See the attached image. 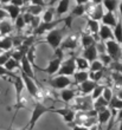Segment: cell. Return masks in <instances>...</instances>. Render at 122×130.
Here are the masks:
<instances>
[{
  "label": "cell",
  "instance_id": "obj_18",
  "mask_svg": "<svg viewBox=\"0 0 122 130\" xmlns=\"http://www.w3.org/2000/svg\"><path fill=\"white\" fill-rule=\"evenodd\" d=\"M117 21L119 19L116 18V15L112 12H107L104 14V17L102 18V25H105V26H108L110 28H115V26L117 25Z\"/></svg>",
  "mask_w": 122,
  "mask_h": 130
},
{
  "label": "cell",
  "instance_id": "obj_2",
  "mask_svg": "<svg viewBox=\"0 0 122 130\" xmlns=\"http://www.w3.org/2000/svg\"><path fill=\"white\" fill-rule=\"evenodd\" d=\"M52 111H53L52 108H49L42 102H36L34 108L32 110V113H31V118L29 121V123H27L29 124V130H33L36 123L43 117V115H45L46 112H52Z\"/></svg>",
  "mask_w": 122,
  "mask_h": 130
},
{
  "label": "cell",
  "instance_id": "obj_13",
  "mask_svg": "<svg viewBox=\"0 0 122 130\" xmlns=\"http://www.w3.org/2000/svg\"><path fill=\"white\" fill-rule=\"evenodd\" d=\"M104 7L102 5V1H97V3H94V7H92L91 12L89 13V17L92 20H102V18L104 17Z\"/></svg>",
  "mask_w": 122,
  "mask_h": 130
},
{
  "label": "cell",
  "instance_id": "obj_8",
  "mask_svg": "<svg viewBox=\"0 0 122 130\" xmlns=\"http://www.w3.org/2000/svg\"><path fill=\"white\" fill-rule=\"evenodd\" d=\"M62 23H65V18H59V19H56V20L51 21V23H42L39 26H38L36 30H33V36H42V34H44L45 32H51L52 30L57 27L59 24Z\"/></svg>",
  "mask_w": 122,
  "mask_h": 130
},
{
  "label": "cell",
  "instance_id": "obj_55",
  "mask_svg": "<svg viewBox=\"0 0 122 130\" xmlns=\"http://www.w3.org/2000/svg\"><path fill=\"white\" fill-rule=\"evenodd\" d=\"M116 96H117V97H119V98L122 101V89H120L119 91H117V95H116Z\"/></svg>",
  "mask_w": 122,
  "mask_h": 130
},
{
  "label": "cell",
  "instance_id": "obj_24",
  "mask_svg": "<svg viewBox=\"0 0 122 130\" xmlns=\"http://www.w3.org/2000/svg\"><path fill=\"white\" fill-rule=\"evenodd\" d=\"M12 30H13V24L10 20L6 19V20L0 23V33H1V37H7L12 32Z\"/></svg>",
  "mask_w": 122,
  "mask_h": 130
},
{
  "label": "cell",
  "instance_id": "obj_43",
  "mask_svg": "<svg viewBox=\"0 0 122 130\" xmlns=\"http://www.w3.org/2000/svg\"><path fill=\"white\" fill-rule=\"evenodd\" d=\"M102 97H103V98H104L108 103H110V101L113 99L114 95H113V91H112V89H110L109 86H105V88H104V91H103V95H102Z\"/></svg>",
  "mask_w": 122,
  "mask_h": 130
},
{
  "label": "cell",
  "instance_id": "obj_15",
  "mask_svg": "<svg viewBox=\"0 0 122 130\" xmlns=\"http://www.w3.org/2000/svg\"><path fill=\"white\" fill-rule=\"evenodd\" d=\"M3 8L6 11L7 13H8V17H10L13 21L17 20L18 17L21 14V10H20V8H19V7H17V6H14V5H12L11 3L3 5Z\"/></svg>",
  "mask_w": 122,
  "mask_h": 130
},
{
  "label": "cell",
  "instance_id": "obj_17",
  "mask_svg": "<svg viewBox=\"0 0 122 130\" xmlns=\"http://www.w3.org/2000/svg\"><path fill=\"white\" fill-rule=\"evenodd\" d=\"M97 57H98V52H97V48H96V44L90 46V47H87L84 48L83 51V58L87 59L89 63H92L97 60Z\"/></svg>",
  "mask_w": 122,
  "mask_h": 130
},
{
  "label": "cell",
  "instance_id": "obj_44",
  "mask_svg": "<svg viewBox=\"0 0 122 130\" xmlns=\"http://www.w3.org/2000/svg\"><path fill=\"white\" fill-rule=\"evenodd\" d=\"M112 79L114 80L115 85L117 86H122V75L119 72H112Z\"/></svg>",
  "mask_w": 122,
  "mask_h": 130
},
{
  "label": "cell",
  "instance_id": "obj_36",
  "mask_svg": "<svg viewBox=\"0 0 122 130\" xmlns=\"http://www.w3.org/2000/svg\"><path fill=\"white\" fill-rule=\"evenodd\" d=\"M12 53H13V50L1 53V56H0V66H5L6 65V63L12 58Z\"/></svg>",
  "mask_w": 122,
  "mask_h": 130
},
{
  "label": "cell",
  "instance_id": "obj_3",
  "mask_svg": "<svg viewBox=\"0 0 122 130\" xmlns=\"http://www.w3.org/2000/svg\"><path fill=\"white\" fill-rule=\"evenodd\" d=\"M63 52L64 51H62L61 48H58L57 51H56V53H57V56L55 57L53 59H51L50 62H49L48 66L44 69H40L39 66H37L39 70H42V71H44L46 72V73H49L50 76L55 75V73H58V71H59V69H61V65L62 63H63Z\"/></svg>",
  "mask_w": 122,
  "mask_h": 130
},
{
  "label": "cell",
  "instance_id": "obj_53",
  "mask_svg": "<svg viewBox=\"0 0 122 130\" xmlns=\"http://www.w3.org/2000/svg\"><path fill=\"white\" fill-rule=\"evenodd\" d=\"M122 121V110L117 111V117H116V123H120Z\"/></svg>",
  "mask_w": 122,
  "mask_h": 130
},
{
  "label": "cell",
  "instance_id": "obj_32",
  "mask_svg": "<svg viewBox=\"0 0 122 130\" xmlns=\"http://www.w3.org/2000/svg\"><path fill=\"white\" fill-rule=\"evenodd\" d=\"M87 25H88V28L90 30L91 33L98 34V32H100V27H101V25L98 24V21L92 20V19L88 18V19H87Z\"/></svg>",
  "mask_w": 122,
  "mask_h": 130
},
{
  "label": "cell",
  "instance_id": "obj_42",
  "mask_svg": "<svg viewBox=\"0 0 122 130\" xmlns=\"http://www.w3.org/2000/svg\"><path fill=\"white\" fill-rule=\"evenodd\" d=\"M98 57H100V62L104 65V66H107V65H112L113 59L109 57L108 53H102V55H100Z\"/></svg>",
  "mask_w": 122,
  "mask_h": 130
},
{
  "label": "cell",
  "instance_id": "obj_27",
  "mask_svg": "<svg viewBox=\"0 0 122 130\" xmlns=\"http://www.w3.org/2000/svg\"><path fill=\"white\" fill-rule=\"evenodd\" d=\"M75 60L78 71H88V69H90V63L83 57H75Z\"/></svg>",
  "mask_w": 122,
  "mask_h": 130
},
{
  "label": "cell",
  "instance_id": "obj_58",
  "mask_svg": "<svg viewBox=\"0 0 122 130\" xmlns=\"http://www.w3.org/2000/svg\"><path fill=\"white\" fill-rule=\"evenodd\" d=\"M3 52H4L3 50H0V56H1V53H3Z\"/></svg>",
  "mask_w": 122,
  "mask_h": 130
},
{
  "label": "cell",
  "instance_id": "obj_14",
  "mask_svg": "<svg viewBox=\"0 0 122 130\" xmlns=\"http://www.w3.org/2000/svg\"><path fill=\"white\" fill-rule=\"evenodd\" d=\"M20 66H21V72H24L26 76H29L30 78L36 80V76H34V72H33V65L31 64V62L27 58V56H24V58L21 59Z\"/></svg>",
  "mask_w": 122,
  "mask_h": 130
},
{
  "label": "cell",
  "instance_id": "obj_22",
  "mask_svg": "<svg viewBox=\"0 0 122 130\" xmlns=\"http://www.w3.org/2000/svg\"><path fill=\"white\" fill-rule=\"evenodd\" d=\"M69 6H70V1L69 0H62V1H59L57 4V6H56V14H57V17H62L63 14L68 13Z\"/></svg>",
  "mask_w": 122,
  "mask_h": 130
},
{
  "label": "cell",
  "instance_id": "obj_5",
  "mask_svg": "<svg viewBox=\"0 0 122 130\" xmlns=\"http://www.w3.org/2000/svg\"><path fill=\"white\" fill-rule=\"evenodd\" d=\"M24 88H25L24 80H23V78H21L20 75H18L17 77L14 78V89H16V113H14L12 122L16 120V116H17L18 110L23 106V103H21V93H23Z\"/></svg>",
  "mask_w": 122,
  "mask_h": 130
},
{
  "label": "cell",
  "instance_id": "obj_37",
  "mask_svg": "<svg viewBox=\"0 0 122 130\" xmlns=\"http://www.w3.org/2000/svg\"><path fill=\"white\" fill-rule=\"evenodd\" d=\"M5 68L8 70L10 72H13L16 69H18V68H20V63L19 62H17L16 59H13V58H11L8 62L6 63V65H5Z\"/></svg>",
  "mask_w": 122,
  "mask_h": 130
},
{
  "label": "cell",
  "instance_id": "obj_29",
  "mask_svg": "<svg viewBox=\"0 0 122 130\" xmlns=\"http://www.w3.org/2000/svg\"><path fill=\"white\" fill-rule=\"evenodd\" d=\"M61 97L65 103H69V102H71L72 99L76 98V91L72 89H64V90H62Z\"/></svg>",
  "mask_w": 122,
  "mask_h": 130
},
{
  "label": "cell",
  "instance_id": "obj_54",
  "mask_svg": "<svg viewBox=\"0 0 122 130\" xmlns=\"http://www.w3.org/2000/svg\"><path fill=\"white\" fill-rule=\"evenodd\" d=\"M119 11H120V20L122 23V1H120L119 4Z\"/></svg>",
  "mask_w": 122,
  "mask_h": 130
},
{
  "label": "cell",
  "instance_id": "obj_34",
  "mask_svg": "<svg viewBox=\"0 0 122 130\" xmlns=\"http://www.w3.org/2000/svg\"><path fill=\"white\" fill-rule=\"evenodd\" d=\"M55 14H56V8L50 6L48 10L44 12V15H43V23H51V21H53V15Z\"/></svg>",
  "mask_w": 122,
  "mask_h": 130
},
{
  "label": "cell",
  "instance_id": "obj_52",
  "mask_svg": "<svg viewBox=\"0 0 122 130\" xmlns=\"http://www.w3.org/2000/svg\"><path fill=\"white\" fill-rule=\"evenodd\" d=\"M72 130H89L88 128L83 127V125H78V124H71Z\"/></svg>",
  "mask_w": 122,
  "mask_h": 130
},
{
  "label": "cell",
  "instance_id": "obj_46",
  "mask_svg": "<svg viewBox=\"0 0 122 130\" xmlns=\"http://www.w3.org/2000/svg\"><path fill=\"white\" fill-rule=\"evenodd\" d=\"M110 68L115 72H119V73L122 75V63L121 62H113L112 65H110Z\"/></svg>",
  "mask_w": 122,
  "mask_h": 130
},
{
  "label": "cell",
  "instance_id": "obj_19",
  "mask_svg": "<svg viewBox=\"0 0 122 130\" xmlns=\"http://www.w3.org/2000/svg\"><path fill=\"white\" fill-rule=\"evenodd\" d=\"M112 118V110L109 109H105L103 111L97 113V123H98V127L102 128V125L105 123H108L109 121Z\"/></svg>",
  "mask_w": 122,
  "mask_h": 130
},
{
  "label": "cell",
  "instance_id": "obj_56",
  "mask_svg": "<svg viewBox=\"0 0 122 130\" xmlns=\"http://www.w3.org/2000/svg\"><path fill=\"white\" fill-rule=\"evenodd\" d=\"M89 130H101V128L98 127V124H96V125H94V127H91Z\"/></svg>",
  "mask_w": 122,
  "mask_h": 130
},
{
  "label": "cell",
  "instance_id": "obj_10",
  "mask_svg": "<svg viewBox=\"0 0 122 130\" xmlns=\"http://www.w3.org/2000/svg\"><path fill=\"white\" fill-rule=\"evenodd\" d=\"M76 103H75V108L78 111H90L94 109V103H92V98L91 96H83V97H77Z\"/></svg>",
  "mask_w": 122,
  "mask_h": 130
},
{
  "label": "cell",
  "instance_id": "obj_9",
  "mask_svg": "<svg viewBox=\"0 0 122 130\" xmlns=\"http://www.w3.org/2000/svg\"><path fill=\"white\" fill-rule=\"evenodd\" d=\"M49 84L53 89L64 90V89H68V86L72 85L74 82H71V79L69 77H66V76H57L55 78H51L49 80Z\"/></svg>",
  "mask_w": 122,
  "mask_h": 130
},
{
  "label": "cell",
  "instance_id": "obj_33",
  "mask_svg": "<svg viewBox=\"0 0 122 130\" xmlns=\"http://www.w3.org/2000/svg\"><path fill=\"white\" fill-rule=\"evenodd\" d=\"M113 32H114V38H115V40L121 45L122 44V23L120 19H119V21H117V25L115 26V28L113 30Z\"/></svg>",
  "mask_w": 122,
  "mask_h": 130
},
{
  "label": "cell",
  "instance_id": "obj_25",
  "mask_svg": "<svg viewBox=\"0 0 122 130\" xmlns=\"http://www.w3.org/2000/svg\"><path fill=\"white\" fill-rule=\"evenodd\" d=\"M96 43H97L96 39L92 37V36H90V34H87V33H82L81 34V44L84 48L90 47V46H92V45H95Z\"/></svg>",
  "mask_w": 122,
  "mask_h": 130
},
{
  "label": "cell",
  "instance_id": "obj_11",
  "mask_svg": "<svg viewBox=\"0 0 122 130\" xmlns=\"http://www.w3.org/2000/svg\"><path fill=\"white\" fill-rule=\"evenodd\" d=\"M52 112L61 115L63 121L65 123H68L69 125H71L74 123V121L76 120V112L72 109L68 108V106H64V108H61V109H53Z\"/></svg>",
  "mask_w": 122,
  "mask_h": 130
},
{
  "label": "cell",
  "instance_id": "obj_26",
  "mask_svg": "<svg viewBox=\"0 0 122 130\" xmlns=\"http://www.w3.org/2000/svg\"><path fill=\"white\" fill-rule=\"evenodd\" d=\"M74 84H79L89 80V71H76L74 75Z\"/></svg>",
  "mask_w": 122,
  "mask_h": 130
},
{
  "label": "cell",
  "instance_id": "obj_49",
  "mask_svg": "<svg viewBox=\"0 0 122 130\" xmlns=\"http://www.w3.org/2000/svg\"><path fill=\"white\" fill-rule=\"evenodd\" d=\"M23 17H24V20H25V23H26V25H31L32 19H33V15L30 13H27V12H24V13H23Z\"/></svg>",
  "mask_w": 122,
  "mask_h": 130
},
{
  "label": "cell",
  "instance_id": "obj_48",
  "mask_svg": "<svg viewBox=\"0 0 122 130\" xmlns=\"http://www.w3.org/2000/svg\"><path fill=\"white\" fill-rule=\"evenodd\" d=\"M40 18L39 17H33V19H32V23H31V27L33 28V30H36V28L40 25Z\"/></svg>",
  "mask_w": 122,
  "mask_h": 130
},
{
  "label": "cell",
  "instance_id": "obj_6",
  "mask_svg": "<svg viewBox=\"0 0 122 130\" xmlns=\"http://www.w3.org/2000/svg\"><path fill=\"white\" fill-rule=\"evenodd\" d=\"M105 48L109 57L113 59V62H120L122 57V48L121 45L116 40H108L105 41Z\"/></svg>",
  "mask_w": 122,
  "mask_h": 130
},
{
  "label": "cell",
  "instance_id": "obj_4",
  "mask_svg": "<svg viewBox=\"0 0 122 130\" xmlns=\"http://www.w3.org/2000/svg\"><path fill=\"white\" fill-rule=\"evenodd\" d=\"M20 76H21V78H23V80H24V84H25V88H26L27 92L36 99H42L43 98V93L40 92V90H39V88H38L36 80H33L32 78H30L29 76H26L24 72H21V71H20Z\"/></svg>",
  "mask_w": 122,
  "mask_h": 130
},
{
  "label": "cell",
  "instance_id": "obj_7",
  "mask_svg": "<svg viewBox=\"0 0 122 130\" xmlns=\"http://www.w3.org/2000/svg\"><path fill=\"white\" fill-rule=\"evenodd\" d=\"M76 60H75V57H70V58L63 60L61 65V69L58 71V76H74L76 73Z\"/></svg>",
  "mask_w": 122,
  "mask_h": 130
},
{
  "label": "cell",
  "instance_id": "obj_41",
  "mask_svg": "<svg viewBox=\"0 0 122 130\" xmlns=\"http://www.w3.org/2000/svg\"><path fill=\"white\" fill-rule=\"evenodd\" d=\"M25 26H26V23H25V20H24V17H23V14H20V15L18 17L17 20L14 21V27L17 28L18 31H20V30H23Z\"/></svg>",
  "mask_w": 122,
  "mask_h": 130
},
{
  "label": "cell",
  "instance_id": "obj_35",
  "mask_svg": "<svg viewBox=\"0 0 122 130\" xmlns=\"http://www.w3.org/2000/svg\"><path fill=\"white\" fill-rule=\"evenodd\" d=\"M109 109L116 110V111L122 110V101L117 96H114L113 99L110 101V103H109Z\"/></svg>",
  "mask_w": 122,
  "mask_h": 130
},
{
  "label": "cell",
  "instance_id": "obj_23",
  "mask_svg": "<svg viewBox=\"0 0 122 130\" xmlns=\"http://www.w3.org/2000/svg\"><path fill=\"white\" fill-rule=\"evenodd\" d=\"M13 48V38L11 36L4 37L3 39H0V50H3L4 52L11 51Z\"/></svg>",
  "mask_w": 122,
  "mask_h": 130
},
{
  "label": "cell",
  "instance_id": "obj_30",
  "mask_svg": "<svg viewBox=\"0 0 122 130\" xmlns=\"http://www.w3.org/2000/svg\"><path fill=\"white\" fill-rule=\"evenodd\" d=\"M119 4L120 3L116 1V0H104V1H102L103 7L108 12H112V13H114V11H116L119 8Z\"/></svg>",
  "mask_w": 122,
  "mask_h": 130
},
{
  "label": "cell",
  "instance_id": "obj_16",
  "mask_svg": "<svg viewBox=\"0 0 122 130\" xmlns=\"http://www.w3.org/2000/svg\"><path fill=\"white\" fill-rule=\"evenodd\" d=\"M98 37L102 41H108V40H115L114 38V32L112 31V28L105 26V25H101L100 27V32H98Z\"/></svg>",
  "mask_w": 122,
  "mask_h": 130
},
{
  "label": "cell",
  "instance_id": "obj_51",
  "mask_svg": "<svg viewBox=\"0 0 122 130\" xmlns=\"http://www.w3.org/2000/svg\"><path fill=\"white\" fill-rule=\"evenodd\" d=\"M11 4H12V5H14V6H17V7H19V8H20L21 6H24V1H23V0H13V1H10Z\"/></svg>",
  "mask_w": 122,
  "mask_h": 130
},
{
  "label": "cell",
  "instance_id": "obj_39",
  "mask_svg": "<svg viewBox=\"0 0 122 130\" xmlns=\"http://www.w3.org/2000/svg\"><path fill=\"white\" fill-rule=\"evenodd\" d=\"M104 75V70H102V71H97V72H89V79L92 80V82L97 83L100 79H102Z\"/></svg>",
  "mask_w": 122,
  "mask_h": 130
},
{
  "label": "cell",
  "instance_id": "obj_31",
  "mask_svg": "<svg viewBox=\"0 0 122 130\" xmlns=\"http://www.w3.org/2000/svg\"><path fill=\"white\" fill-rule=\"evenodd\" d=\"M43 10H44V7L38 6V5H34V4H30L25 12H27V13L32 14L33 17H39V14L43 12Z\"/></svg>",
  "mask_w": 122,
  "mask_h": 130
},
{
  "label": "cell",
  "instance_id": "obj_21",
  "mask_svg": "<svg viewBox=\"0 0 122 130\" xmlns=\"http://www.w3.org/2000/svg\"><path fill=\"white\" fill-rule=\"evenodd\" d=\"M85 13V3H82V1H78L77 5L74 7L70 12V17L74 19L75 17H82L83 14Z\"/></svg>",
  "mask_w": 122,
  "mask_h": 130
},
{
  "label": "cell",
  "instance_id": "obj_50",
  "mask_svg": "<svg viewBox=\"0 0 122 130\" xmlns=\"http://www.w3.org/2000/svg\"><path fill=\"white\" fill-rule=\"evenodd\" d=\"M7 18H8V13H7L6 11L1 7V8H0V23L4 21V20H6Z\"/></svg>",
  "mask_w": 122,
  "mask_h": 130
},
{
  "label": "cell",
  "instance_id": "obj_1",
  "mask_svg": "<svg viewBox=\"0 0 122 130\" xmlns=\"http://www.w3.org/2000/svg\"><path fill=\"white\" fill-rule=\"evenodd\" d=\"M66 32V27H63V28H55L52 30L51 32H49L45 37V40L44 43L49 44L52 47L55 52L57 51L58 48L61 47L62 43L64 40V34Z\"/></svg>",
  "mask_w": 122,
  "mask_h": 130
},
{
  "label": "cell",
  "instance_id": "obj_12",
  "mask_svg": "<svg viewBox=\"0 0 122 130\" xmlns=\"http://www.w3.org/2000/svg\"><path fill=\"white\" fill-rule=\"evenodd\" d=\"M81 40V38H79V34L77 33H71L70 36L65 38L63 43L61 45V50L62 51H64V50H75V48L77 47L78 43Z\"/></svg>",
  "mask_w": 122,
  "mask_h": 130
},
{
  "label": "cell",
  "instance_id": "obj_20",
  "mask_svg": "<svg viewBox=\"0 0 122 130\" xmlns=\"http://www.w3.org/2000/svg\"><path fill=\"white\" fill-rule=\"evenodd\" d=\"M98 84L95 82H92V80H87V82L82 83L81 85H79V91H81L83 95H89V93H92V91L95 90V88L97 86Z\"/></svg>",
  "mask_w": 122,
  "mask_h": 130
},
{
  "label": "cell",
  "instance_id": "obj_57",
  "mask_svg": "<svg viewBox=\"0 0 122 130\" xmlns=\"http://www.w3.org/2000/svg\"><path fill=\"white\" fill-rule=\"evenodd\" d=\"M120 125H119V130H122V121H121V122H120Z\"/></svg>",
  "mask_w": 122,
  "mask_h": 130
},
{
  "label": "cell",
  "instance_id": "obj_45",
  "mask_svg": "<svg viewBox=\"0 0 122 130\" xmlns=\"http://www.w3.org/2000/svg\"><path fill=\"white\" fill-rule=\"evenodd\" d=\"M5 76H11L14 79L18 75H16L14 72H10L5 66H0V77H5Z\"/></svg>",
  "mask_w": 122,
  "mask_h": 130
},
{
  "label": "cell",
  "instance_id": "obj_38",
  "mask_svg": "<svg viewBox=\"0 0 122 130\" xmlns=\"http://www.w3.org/2000/svg\"><path fill=\"white\" fill-rule=\"evenodd\" d=\"M104 85H97L95 88V90L92 91L91 93V98L92 101H96L97 98H100V97H102V95H103V91H104Z\"/></svg>",
  "mask_w": 122,
  "mask_h": 130
},
{
  "label": "cell",
  "instance_id": "obj_28",
  "mask_svg": "<svg viewBox=\"0 0 122 130\" xmlns=\"http://www.w3.org/2000/svg\"><path fill=\"white\" fill-rule=\"evenodd\" d=\"M108 106H109V103L107 102L103 97H100V98H97L96 101H94V110H96L97 113L105 109H108Z\"/></svg>",
  "mask_w": 122,
  "mask_h": 130
},
{
  "label": "cell",
  "instance_id": "obj_47",
  "mask_svg": "<svg viewBox=\"0 0 122 130\" xmlns=\"http://www.w3.org/2000/svg\"><path fill=\"white\" fill-rule=\"evenodd\" d=\"M96 48H97V52H100V55L102 53H105V43L101 41V43H96Z\"/></svg>",
  "mask_w": 122,
  "mask_h": 130
},
{
  "label": "cell",
  "instance_id": "obj_40",
  "mask_svg": "<svg viewBox=\"0 0 122 130\" xmlns=\"http://www.w3.org/2000/svg\"><path fill=\"white\" fill-rule=\"evenodd\" d=\"M104 70V65L102 64L100 60H95V62L90 63V72H97Z\"/></svg>",
  "mask_w": 122,
  "mask_h": 130
}]
</instances>
